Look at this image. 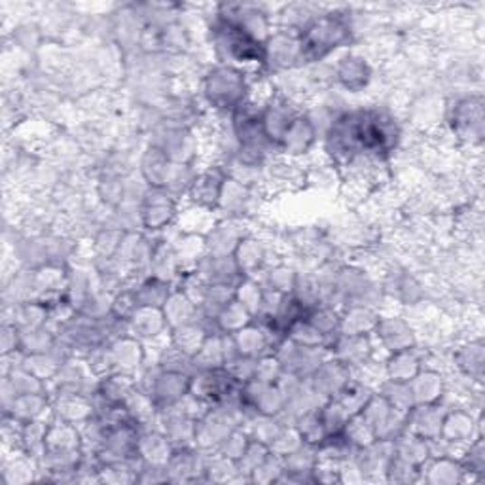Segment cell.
<instances>
[{"label":"cell","instance_id":"16","mask_svg":"<svg viewBox=\"0 0 485 485\" xmlns=\"http://www.w3.org/2000/svg\"><path fill=\"white\" fill-rule=\"evenodd\" d=\"M173 450H174L173 442L167 438V434L162 429L146 431L139 434V457L146 464L165 467Z\"/></svg>","mask_w":485,"mask_h":485},{"label":"cell","instance_id":"23","mask_svg":"<svg viewBox=\"0 0 485 485\" xmlns=\"http://www.w3.org/2000/svg\"><path fill=\"white\" fill-rule=\"evenodd\" d=\"M234 260L243 277H250L262 271L266 262V248L255 238H243L234 252Z\"/></svg>","mask_w":485,"mask_h":485},{"label":"cell","instance_id":"3","mask_svg":"<svg viewBox=\"0 0 485 485\" xmlns=\"http://www.w3.org/2000/svg\"><path fill=\"white\" fill-rule=\"evenodd\" d=\"M203 97L212 110L234 114L250 93L247 74L234 65H217L203 76Z\"/></svg>","mask_w":485,"mask_h":485},{"label":"cell","instance_id":"10","mask_svg":"<svg viewBox=\"0 0 485 485\" xmlns=\"http://www.w3.org/2000/svg\"><path fill=\"white\" fill-rule=\"evenodd\" d=\"M334 80L349 93H360L372 82V67L362 55L347 53L332 69Z\"/></svg>","mask_w":485,"mask_h":485},{"label":"cell","instance_id":"11","mask_svg":"<svg viewBox=\"0 0 485 485\" xmlns=\"http://www.w3.org/2000/svg\"><path fill=\"white\" fill-rule=\"evenodd\" d=\"M312 385L315 387V391L324 398H336L338 393L343 389V387L351 381V368L345 366L341 360L336 357L332 359H324L321 366L313 372V376L309 378Z\"/></svg>","mask_w":485,"mask_h":485},{"label":"cell","instance_id":"19","mask_svg":"<svg viewBox=\"0 0 485 485\" xmlns=\"http://www.w3.org/2000/svg\"><path fill=\"white\" fill-rule=\"evenodd\" d=\"M112 355H114V362H116V370L118 372H126V374H133L135 368H139L145 360V349L141 345V341L135 336H122L116 338L110 343Z\"/></svg>","mask_w":485,"mask_h":485},{"label":"cell","instance_id":"1","mask_svg":"<svg viewBox=\"0 0 485 485\" xmlns=\"http://www.w3.org/2000/svg\"><path fill=\"white\" fill-rule=\"evenodd\" d=\"M353 23L347 12H324L315 15L300 31V48L303 65L321 63L330 53L351 44Z\"/></svg>","mask_w":485,"mask_h":485},{"label":"cell","instance_id":"9","mask_svg":"<svg viewBox=\"0 0 485 485\" xmlns=\"http://www.w3.org/2000/svg\"><path fill=\"white\" fill-rule=\"evenodd\" d=\"M317 139H319L317 124L313 122L312 116L302 112L283 137V143L279 146V156L290 160L302 158L305 154L312 152V148L317 145Z\"/></svg>","mask_w":485,"mask_h":485},{"label":"cell","instance_id":"4","mask_svg":"<svg viewBox=\"0 0 485 485\" xmlns=\"http://www.w3.org/2000/svg\"><path fill=\"white\" fill-rule=\"evenodd\" d=\"M450 127L455 137L471 146L481 145L483 139V103L481 97L471 95L459 99L448 114Z\"/></svg>","mask_w":485,"mask_h":485},{"label":"cell","instance_id":"5","mask_svg":"<svg viewBox=\"0 0 485 485\" xmlns=\"http://www.w3.org/2000/svg\"><path fill=\"white\" fill-rule=\"evenodd\" d=\"M190 374L165 370L158 366L154 374L150 372V379L145 383L143 391L158 406V410H165V407L179 404L190 393Z\"/></svg>","mask_w":485,"mask_h":485},{"label":"cell","instance_id":"12","mask_svg":"<svg viewBox=\"0 0 485 485\" xmlns=\"http://www.w3.org/2000/svg\"><path fill=\"white\" fill-rule=\"evenodd\" d=\"M374 334L391 355L415 349L414 328L402 317H379Z\"/></svg>","mask_w":485,"mask_h":485},{"label":"cell","instance_id":"20","mask_svg":"<svg viewBox=\"0 0 485 485\" xmlns=\"http://www.w3.org/2000/svg\"><path fill=\"white\" fill-rule=\"evenodd\" d=\"M407 385H410L415 406L438 404L443 396V379L434 370H421Z\"/></svg>","mask_w":485,"mask_h":485},{"label":"cell","instance_id":"22","mask_svg":"<svg viewBox=\"0 0 485 485\" xmlns=\"http://www.w3.org/2000/svg\"><path fill=\"white\" fill-rule=\"evenodd\" d=\"M421 370H423L421 359L415 353V349L393 353L385 362V376L389 381L407 383V381H412Z\"/></svg>","mask_w":485,"mask_h":485},{"label":"cell","instance_id":"15","mask_svg":"<svg viewBox=\"0 0 485 485\" xmlns=\"http://www.w3.org/2000/svg\"><path fill=\"white\" fill-rule=\"evenodd\" d=\"M129 330L135 338L156 340L165 332V330H169V326L162 309L139 307L135 315L129 319Z\"/></svg>","mask_w":485,"mask_h":485},{"label":"cell","instance_id":"13","mask_svg":"<svg viewBox=\"0 0 485 485\" xmlns=\"http://www.w3.org/2000/svg\"><path fill=\"white\" fill-rule=\"evenodd\" d=\"M255 190L256 188L241 184V182L228 177L224 190H222L220 201H219V209L228 210L226 215H229V217L247 215V212H250V207L255 205V201H256Z\"/></svg>","mask_w":485,"mask_h":485},{"label":"cell","instance_id":"14","mask_svg":"<svg viewBox=\"0 0 485 485\" xmlns=\"http://www.w3.org/2000/svg\"><path fill=\"white\" fill-rule=\"evenodd\" d=\"M379 315L366 305H351L340 315V334L341 336H370L378 326Z\"/></svg>","mask_w":485,"mask_h":485},{"label":"cell","instance_id":"2","mask_svg":"<svg viewBox=\"0 0 485 485\" xmlns=\"http://www.w3.org/2000/svg\"><path fill=\"white\" fill-rule=\"evenodd\" d=\"M210 42L222 65H248L266 61V44L256 41L239 25L228 22V19L215 17L210 25Z\"/></svg>","mask_w":485,"mask_h":485},{"label":"cell","instance_id":"21","mask_svg":"<svg viewBox=\"0 0 485 485\" xmlns=\"http://www.w3.org/2000/svg\"><path fill=\"white\" fill-rule=\"evenodd\" d=\"M46 410H50L46 395L31 393L15 396L12 404L6 407V415H12L22 423H31V421H42Z\"/></svg>","mask_w":485,"mask_h":485},{"label":"cell","instance_id":"26","mask_svg":"<svg viewBox=\"0 0 485 485\" xmlns=\"http://www.w3.org/2000/svg\"><path fill=\"white\" fill-rule=\"evenodd\" d=\"M474 434V419L464 414V412H452L448 415H443L442 423V431L438 440H443L448 443H461L472 438Z\"/></svg>","mask_w":485,"mask_h":485},{"label":"cell","instance_id":"27","mask_svg":"<svg viewBox=\"0 0 485 485\" xmlns=\"http://www.w3.org/2000/svg\"><path fill=\"white\" fill-rule=\"evenodd\" d=\"M135 293H137V300H139L141 307L163 309V305L167 303L173 290H171L169 281H163V279L150 275L148 279L139 283V286L135 288Z\"/></svg>","mask_w":485,"mask_h":485},{"label":"cell","instance_id":"25","mask_svg":"<svg viewBox=\"0 0 485 485\" xmlns=\"http://www.w3.org/2000/svg\"><path fill=\"white\" fill-rule=\"evenodd\" d=\"M455 366L467 378L474 381H481L483 374V343L480 340L464 343L459 347V351L453 355Z\"/></svg>","mask_w":485,"mask_h":485},{"label":"cell","instance_id":"18","mask_svg":"<svg viewBox=\"0 0 485 485\" xmlns=\"http://www.w3.org/2000/svg\"><path fill=\"white\" fill-rule=\"evenodd\" d=\"M162 312L165 315L169 332L173 328H179V326H184V324H190V322H196L198 317H200V307L193 303L179 288L173 290Z\"/></svg>","mask_w":485,"mask_h":485},{"label":"cell","instance_id":"8","mask_svg":"<svg viewBox=\"0 0 485 485\" xmlns=\"http://www.w3.org/2000/svg\"><path fill=\"white\" fill-rule=\"evenodd\" d=\"M226 181L228 173L224 165H210L205 171L198 173L188 190L191 203L203 210H217Z\"/></svg>","mask_w":485,"mask_h":485},{"label":"cell","instance_id":"24","mask_svg":"<svg viewBox=\"0 0 485 485\" xmlns=\"http://www.w3.org/2000/svg\"><path fill=\"white\" fill-rule=\"evenodd\" d=\"M252 319H255V317H252V313L248 312V309L238 298H234L217 315L215 326H217V330L220 334L234 336L236 332H239L241 328L250 324Z\"/></svg>","mask_w":485,"mask_h":485},{"label":"cell","instance_id":"6","mask_svg":"<svg viewBox=\"0 0 485 485\" xmlns=\"http://www.w3.org/2000/svg\"><path fill=\"white\" fill-rule=\"evenodd\" d=\"M139 217L148 231L165 229L177 217V196L162 188H148L139 203Z\"/></svg>","mask_w":485,"mask_h":485},{"label":"cell","instance_id":"17","mask_svg":"<svg viewBox=\"0 0 485 485\" xmlns=\"http://www.w3.org/2000/svg\"><path fill=\"white\" fill-rule=\"evenodd\" d=\"M245 236L236 222H222L212 228L210 234L207 236V255L215 256H234L238 245L241 243Z\"/></svg>","mask_w":485,"mask_h":485},{"label":"cell","instance_id":"7","mask_svg":"<svg viewBox=\"0 0 485 485\" xmlns=\"http://www.w3.org/2000/svg\"><path fill=\"white\" fill-rule=\"evenodd\" d=\"M300 65H303L300 33L288 29H279L277 33H271L266 42L264 67L281 72V70H293Z\"/></svg>","mask_w":485,"mask_h":485}]
</instances>
